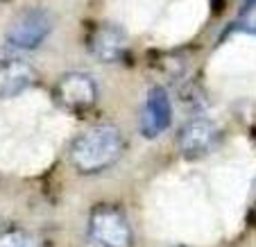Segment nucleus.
<instances>
[{
  "label": "nucleus",
  "mask_w": 256,
  "mask_h": 247,
  "mask_svg": "<svg viewBox=\"0 0 256 247\" xmlns=\"http://www.w3.org/2000/svg\"><path fill=\"white\" fill-rule=\"evenodd\" d=\"M127 140L116 125H96L78 136L70 146V164L82 174L109 170L125 154Z\"/></svg>",
  "instance_id": "obj_1"
},
{
  "label": "nucleus",
  "mask_w": 256,
  "mask_h": 247,
  "mask_svg": "<svg viewBox=\"0 0 256 247\" xmlns=\"http://www.w3.org/2000/svg\"><path fill=\"white\" fill-rule=\"evenodd\" d=\"M88 238L96 247H134L130 220L118 206L100 204L88 216Z\"/></svg>",
  "instance_id": "obj_2"
},
{
  "label": "nucleus",
  "mask_w": 256,
  "mask_h": 247,
  "mask_svg": "<svg viewBox=\"0 0 256 247\" xmlns=\"http://www.w3.org/2000/svg\"><path fill=\"white\" fill-rule=\"evenodd\" d=\"M52 28H54L52 14L48 10H41V7H32V10L20 12L12 20L5 39L16 50H34L48 39Z\"/></svg>",
  "instance_id": "obj_3"
},
{
  "label": "nucleus",
  "mask_w": 256,
  "mask_h": 247,
  "mask_svg": "<svg viewBox=\"0 0 256 247\" xmlns=\"http://www.w3.org/2000/svg\"><path fill=\"white\" fill-rule=\"evenodd\" d=\"M220 143V127L206 116L190 118L177 134V148L184 159H202Z\"/></svg>",
  "instance_id": "obj_4"
},
{
  "label": "nucleus",
  "mask_w": 256,
  "mask_h": 247,
  "mask_svg": "<svg viewBox=\"0 0 256 247\" xmlns=\"http://www.w3.org/2000/svg\"><path fill=\"white\" fill-rule=\"evenodd\" d=\"M54 100L66 112L82 114L98 102V84L86 73H66L54 84Z\"/></svg>",
  "instance_id": "obj_5"
},
{
  "label": "nucleus",
  "mask_w": 256,
  "mask_h": 247,
  "mask_svg": "<svg viewBox=\"0 0 256 247\" xmlns=\"http://www.w3.org/2000/svg\"><path fill=\"white\" fill-rule=\"evenodd\" d=\"M88 50L102 64L120 62L130 50V39L122 28L114 23H100L88 36Z\"/></svg>",
  "instance_id": "obj_6"
},
{
  "label": "nucleus",
  "mask_w": 256,
  "mask_h": 247,
  "mask_svg": "<svg viewBox=\"0 0 256 247\" xmlns=\"http://www.w3.org/2000/svg\"><path fill=\"white\" fill-rule=\"evenodd\" d=\"M172 122V102L166 88H152L140 109V134L145 138H156Z\"/></svg>",
  "instance_id": "obj_7"
},
{
  "label": "nucleus",
  "mask_w": 256,
  "mask_h": 247,
  "mask_svg": "<svg viewBox=\"0 0 256 247\" xmlns=\"http://www.w3.org/2000/svg\"><path fill=\"white\" fill-rule=\"evenodd\" d=\"M39 75L32 64L23 59H7L0 64V100H12L36 84Z\"/></svg>",
  "instance_id": "obj_8"
},
{
  "label": "nucleus",
  "mask_w": 256,
  "mask_h": 247,
  "mask_svg": "<svg viewBox=\"0 0 256 247\" xmlns=\"http://www.w3.org/2000/svg\"><path fill=\"white\" fill-rule=\"evenodd\" d=\"M0 247H44V242L25 229H5L0 232Z\"/></svg>",
  "instance_id": "obj_9"
},
{
  "label": "nucleus",
  "mask_w": 256,
  "mask_h": 247,
  "mask_svg": "<svg viewBox=\"0 0 256 247\" xmlns=\"http://www.w3.org/2000/svg\"><path fill=\"white\" fill-rule=\"evenodd\" d=\"M240 30L256 36V10H252L250 14H245V18H242V23H240Z\"/></svg>",
  "instance_id": "obj_10"
},
{
  "label": "nucleus",
  "mask_w": 256,
  "mask_h": 247,
  "mask_svg": "<svg viewBox=\"0 0 256 247\" xmlns=\"http://www.w3.org/2000/svg\"><path fill=\"white\" fill-rule=\"evenodd\" d=\"M252 10H256V0H245V5H242V16H245V14H250V12Z\"/></svg>",
  "instance_id": "obj_11"
}]
</instances>
